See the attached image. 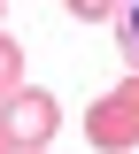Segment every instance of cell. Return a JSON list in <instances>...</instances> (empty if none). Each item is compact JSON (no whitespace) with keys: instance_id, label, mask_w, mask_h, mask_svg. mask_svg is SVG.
I'll list each match as a JSON object with an SVG mask.
<instances>
[{"instance_id":"1","label":"cell","mask_w":139,"mask_h":154,"mask_svg":"<svg viewBox=\"0 0 139 154\" xmlns=\"http://www.w3.org/2000/svg\"><path fill=\"white\" fill-rule=\"evenodd\" d=\"M54 131H62V100H54V93L16 85V93L0 100V139H8L16 154H46V146H54Z\"/></svg>"},{"instance_id":"2","label":"cell","mask_w":139,"mask_h":154,"mask_svg":"<svg viewBox=\"0 0 139 154\" xmlns=\"http://www.w3.org/2000/svg\"><path fill=\"white\" fill-rule=\"evenodd\" d=\"M85 139H93L100 154H131L139 146V77H124L116 93H100L93 108H85Z\"/></svg>"},{"instance_id":"3","label":"cell","mask_w":139,"mask_h":154,"mask_svg":"<svg viewBox=\"0 0 139 154\" xmlns=\"http://www.w3.org/2000/svg\"><path fill=\"white\" fill-rule=\"evenodd\" d=\"M116 46H124V62H131V77H139V0H116Z\"/></svg>"},{"instance_id":"4","label":"cell","mask_w":139,"mask_h":154,"mask_svg":"<svg viewBox=\"0 0 139 154\" xmlns=\"http://www.w3.org/2000/svg\"><path fill=\"white\" fill-rule=\"evenodd\" d=\"M16 85H23V38H16V31H0V100L16 93Z\"/></svg>"},{"instance_id":"5","label":"cell","mask_w":139,"mask_h":154,"mask_svg":"<svg viewBox=\"0 0 139 154\" xmlns=\"http://www.w3.org/2000/svg\"><path fill=\"white\" fill-rule=\"evenodd\" d=\"M62 8H70V16H85V23H108V16H116V0H62Z\"/></svg>"},{"instance_id":"6","label":"cell","mask_w":139,"mask_h":154,"mask_svg":"<svg viewBox=\"0 0 139 154\" xmlns=\"http://www.w3.org/2000/svg\"><path fill=\"white\" fill-rule=\"evenodd\" d=\"M0 154H16V146H8V139H0Z\"/></svg>"},{"instance_id":"7","label":"cell","mask_w":139,"mask_h":154,"mask_svg":"<svg viewBox=\"0 0 139 154\" xmlns=\"http://www.w3.org/2000/svg\"><path fill=\"white\" fill-rule=\"evenodd\" d=\"M0 31H8V23H0Z\"/></svg>"}]
</instances>
